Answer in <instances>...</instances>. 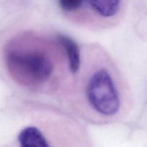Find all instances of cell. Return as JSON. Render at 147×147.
I'll return each instance as SVG.
<instances>
[{
    "instance_id": "1",
    "label": "cell",
    "mask_w": 147,
    "mask_h": 147,
    "mask_svg": "<svg viewBox=\"0 0 147 147\" xmlns=\"http://www.w3.org/2000/svg\"><path fill=\"white\" fill-rule=\"evenodd\" d=\"M7 65L17 81L30 87L45 86L55 73L53 57L37 46H12L7 53Z\"/></svg>"
},
{
    "instance_id": "2",
    "label": "cell",
    "mask_w": 147,
    "mask_h": 147,
    "mask_svg": "<svg viewBox=\"0 0 147 147\" xmlns=\"http://www.w3.org/2000/svg\"><path fill=\"white\" fill-rule=\"evenodd\" d=\"M85 92L88 103L96 114L109 119L120 111V90L114 77L106 67H100L90 73Z\"/></svg>"
},
{
    "instance_id": "3",
    "label": "cell",
    "mask_w": 147,
    "mask_h": 147,
    "mask_svg": "<svg viewBox=\"0 0 147 147\" xmlns=\"http://www.w3.org/2000/svg\"><path fill=\"white\" fill-rule=\"evenodd\" d=\"M17 140L20 147H50L42 132L34 126H26L22 129Z\"/></svg>"
},
{
    "instance_id": "4",
    "label": "cell",
    "mask_w": 147,
    "mask_h": 147,
    "mask_svg": "<svg viewBox=\"0 0 147 147\" xmlns=\"http://www.w3.org/2000/svg\"><path fill=\"white\" fill-rule=\"evenodd\" d=\"M57 40L64 49L70 72L75 74L79 70L81 63L80 49L76 42L67 36L59 35Z\"/></svg>"
},
{
    "instance_id": "5",
    "label": "cell",
    "mask_w": 147,
    "mask_h": 147,
    "mask_svg": "<svg viewBox=\"0 0 147 147\" xmlns=\"http://www.w3.org/2000/svg\"><path fill=\"white\" fill-rule=\"evenodd\" d=\"M94 12L103 18L114 17L119 11L121 0H88Z\"/></svg>"
},
{
    "instance_id": "6",
    "label": "cell",
    "mask_w": 147,
    "mask_h": 147,
    "mask_svg": "<svg viewBox=\"0 0 147 147\" xmlns=\"http://www.w3.org/2000/svg\"><path fill=\"white\" fill-rule=\"evenodd\" d=\"M60 7L64 11H71L79 9L84 4L85 0H58Z\"/></svg>"
}]
</instances>
